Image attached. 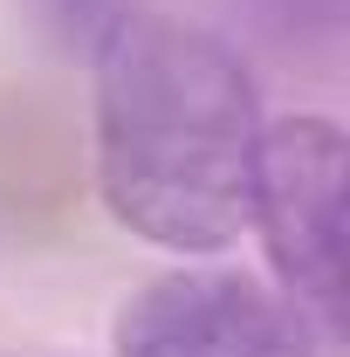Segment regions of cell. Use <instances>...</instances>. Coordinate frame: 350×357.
Masks as SVG:
<instances>
[{"mask_svg": "<svg viewBox=\"0 0 350 357\" xmlns=\"http://www.w3.org/2000/svg\"><path fill=\"white\" fill-rule=\"evenodd\" d=\"M35 7V21H42L55 42H69V48H103V35L131 14V0H28Z\"/></svg>", "mask_w": 350, "mask_h": 357, "instance_id": "4", "label": "cell"}, {"mask_svg": "<svg viewBox=\"0 0 350 357\" xmlns=\"http://www.w3.org/2000/svg\"><path fill=\"white\" fill-rule=\"evenodd\" d=\"M117 357H316V337L254 275L178 268L117 310Z\"/></svg>", "mask_w": 350, "mask_h": 357, "instance_id": "3", "label": "cell"}, {"mask_svg": "<svg viewBox=\"0 0 350 357\" xmlns=\"http://www.w3.org/2000/svg\"><path fill=\"white\" fill-rule=\"evenodd\" d=\"M344 172H350V151L337 117L261 124L248 220L261 227L289 303L316 310L323 323L344 316Z\"/></svg>", "mask_w": 350, "mask_h": 357, "instance_id": "2", "label": "cell"}, {"mask_svg": "<svg viewBox=\"0 0 350 357\" xmlns=\"http://www.w3.org/2000/svg\"><path fill=\"white\" fill-rule=\"evenodd\" d=\"M261 96L241 55L172 14H124L96 48V185L117 227L220 255L254 199Z\"/></svg>", "mask_w": 350, "mask_h": 357, "instance_id": "1", "label": "cell"}]
</instances>
